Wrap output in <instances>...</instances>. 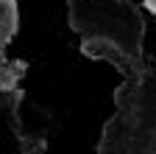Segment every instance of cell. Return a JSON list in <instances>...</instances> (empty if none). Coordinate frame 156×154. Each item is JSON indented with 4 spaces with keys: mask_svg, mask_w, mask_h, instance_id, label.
Here are the masks:
<instances>
[{
    "mask_svg": "<svg viewBox=\"0 0 156 154\" xmlns=\"http://www.w3.org/2000/svg\"><path fill=\"white\" fill-rule=\"evenodd\" d=\"M17 84V73L6 65H0V90H11Z\"/></svg>",
    "mask_w": 156,
    "mask_h": 154,
    "instance_id": "cell-1",
    "label": "cell"
}]
</instances>
